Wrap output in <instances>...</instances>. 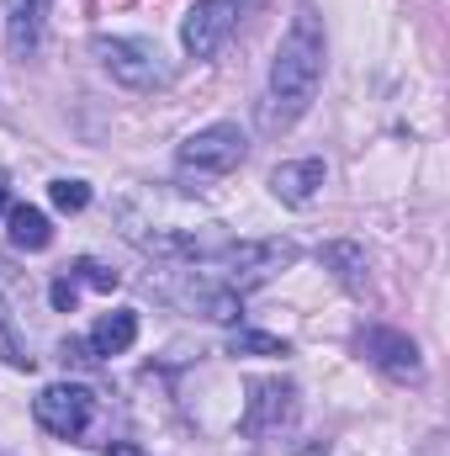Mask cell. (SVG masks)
Here are the masks:
<instances>
[{
    "label": "cell",
    "mask_w": 450,
    "mask_h": 456,
    "mask_svg": "<svg viewBox=\"0 0 450 456\" xmlns=\"http://www.w3.org/2000/svg\"><path fill=\"white\" fill-rule=\"evenodd\" d=\"M244 154H249V138H244L233 122H213V127H202V133H191V138L181 143L175 165H181L186 175H228V170L244 165Z\"/></svg>",
    "instance_id": "4"
},
{
    "label": "cell",
    "mask_w": 450,
    "mask_h": 456,
    "mask_svg": "<svg viewBox=\"0 0 450 456\" xmlns=\"http://www.w3.org/2000/svg\"><path fill=\"white\" fill-rule=\"evenodd\" d=\"M324 181H329L324 159H292V165H276V175H270V191H276L286 208H308V202L324 191Z\"/></svg>",
    "instance_id": "8"
},
{
    "label": "cell",
    "mask_w": 450,
    "mask_h": 456,
    "mask_svg": "<svg viewBox=\"0 0 450 456\" xmlns=\"http://www.w3.org/2000/svg\"><path fill=\"white\" fill-rule=\"evenodd\" d=\"M48 297H53L59 314H75V303H80V281H75V276H59V281L48 287Z\"/></svg>",
    "instance_id": "17"
},
{
    "label": "cell",
    "mask_w": 450,
    "mask_h": 456,
    "mask_svg": "<svg viewBox=\"0 0 450 456\" xmlns=\"http://www.w3.org/2000/svg\"><path fill=\"white\" fill-rule=\"evenodd\" d=\"M0 361H5V366H16V371H27V366H32L27 340H21V330H16V319H11V308H5V297H0Z\"/></svg>",
    "instance_id": "13"
},
{
    "label": "cell",
    "mask_w": 450,
    "mask_h": 456,
    "mask_svg": "<svg viewBox=\"0 0 450 456\" xmlns=\"http://www.w3.org/2000/svg\"><path fill=\"white\" fill-rule=\"evenodd\" d=\"M360 350H366L371 366H382V371L398 377V382H419V377H424L419 345L408 340V335H398V330H366V335H360Z\"/></svg>",
    "instance_id": "7"
},
{
    "label": "cell",
    "mask_w": 450,
    "mask_h": 456,
    "mask_svg": "<svg viewBox=\"0 0 450 456\" xmlns=\"http://www.w3.org/2000/svg\"><path fill=\"white\" fill-rule=\"evenodd\" d=\"M5 202H11V181L0 175V213H5Z\"/></svg>",
    "instance_id": "19"
},
{
    "label": "cell",
    "mask_w": 450,
    "mask_h": 456,
    "mask_svg": "<svg viewBox=\"0 0 450 456\" xmlns=\"http://www.w3.org/2000/svg\"><path fill=\"white\" fill-rule=\"evenodd\" d=\"M101 456H143V446H133V441H112Z\"/></svg>",
    "instance_id": "18"
},
{
    "label": "cell",
    "mask_w": 450,
    "mask_h": 456,
    "mask_svg": "<svg viewBox=\"0 0 450 456\" xmlns=\"http://www.w3.org/2000/svg\"><path fill=\"white\" fill-rule=\"evenodd\" d=\"M233 27H238L233 0H197V5L186 11V21H181V43H186L191 59H213V53L228 43Z\"/></svg>",
    "instance_id": "5"
},
{
    "label": "cell",
    "mask_w": 450,
    "mask_h": 456,
    "mask_svg": "<svg viewBox=\"0 0 450 456\" xmlns=\"http://www.w3.org/2000/svg\"><path fill=\"white\" fill-rule=\"evenodd\" d=\"M5 233H11V244H16V249H48V239H53V228H48V218H43V213H37V208H27V202H21V208H11V218H5Z\"/></svg>",
    "instance_id": "12"
},
{
    "label": "cell",
    "mask_w": 450,
    "mask_h": 456,
    "mask_svg": "<svg viewBox=\"0 0 450 456\" xmlns=\"http://www.w3.org/2000/svg\"><path fill=\"white\" fill-rule=\"evenodd\" d=\"M32 419H37L53 441H85L91 425H96V393L80 387V382H53V387L37 393Z\"/></svg>",
    "instance_id": "3"
},
{
    "label": "cell",
    "mask_w": 450,
    "mask_h": 456,
    "mask_svg": "<svg viewBox=\"0 0 450 456\" xmlns=\"http://www.w3.org/2000/svg\"><path fill=\"white\" fill-rule=\"evenodd\" d=\"M69 276H75L80 287H96V292H112L117 281H122L112 265H101V260H75V265H69Z\"/></svg>",
    "instance_id": "15"
},
{
    "label": "cell",
    "mask_w": 450,
    "mask_h": 456,
    "mask_svg": "<svg viewBox=\"0 0 450 456\" xmlns=\"http://www.w3.org/2000/svg\"><path fill=\"white\" fill-rule=\"evenodd\" d=\"M324 53H329V43H324L318 11L313 5H297L292 27L281 32L276 59H270V96H265V112H260V122L270 133L292 127L297 117L313 107V96L324 86Z\"/></svg>",
    "instance_id": "1"
},
{
    "label": "cell",
    "mask_w": 450,
    "mask_h": 456,
    "mask_svg": "<svg viewBox=\"0 0 450 456\" xmlns=\"http://www.w3.org/2000/svg\"><path fill=\"white\" fill-rule=\"evenodd\" d=\"M138 340V308H117L107 319H96V330H91V350L96 355H122V350H133Z\"/></svg>",
    "instance_id": "10"
},
{
    "label": "cell",
    "mask_w": 450,
    "mask_h": 456,
    "mask_svg": "<svg viewBox=\"0 0 450 456\" xmlns=\"http://www.w3.org/2000/svg\"><path fill=\"white\" fill-rule=\"evenodd\" d=\"M48 5H53V0H5V48H11L16 59H27V53L43 43Z\"/></svg>",
    "instance_id": "9"
},
{
    "label": "cell",
    "mask_w": 450,
    "mask_h": 456,
    "mask_svg": "<svg viewBox=\"0 0 450 456\" xmlns=\"http://www.w3.org/2000/svg\"><path fill=\"white\" fill-rule=\"evenodd\" d=\"M318 260L334 271L350 292H360V287H366V249H360V244H324V249H318Z\"/></svg>",
    "instance_id": "11"
},
{
    "label": "cell",
    "mask_w": 450,
    "mask_h": 456,
    "mask_svg": "<svg viewBox=\"0 0 450 456\" xmlns=\"http://www.w3.org/2000/svg\"><path fill=\"white\" fill-rule=\"evenodd\" d=\"M91 53L101 59V69L112 75L117 86H127V91H159V86L170 80L159 48L143 43V37H96Z\"/></svg>",
    "instance_id": "2"
},
{
    "label": "cell",
    "mask_w": 450,
    "mask_h": 456,
    "mask_svg": "<svg viewBox=\"0 0 450 456\" xmlns=\"http://www.w3.org/2000/svg\"><path fill=\"white\" fill-rule=\"evenodd\" d=\"M228 350H233V355H286V340H276V335H260V330H233Z\"/></svg>",
    "instance_id": "14"
},
{
    "label": "cell",
    "mask_w": 450,
    "mask_h": 456,
    "mask_svg": "<svg viewBox=\"0 0 450 456\" xmlns=\"http://www.w3.org/2000/svg\"><path fill=\"white\" fill-rule=\"evenodd\" d=\"M292 419H297V387L292 382H249V409H244L249 436H276Z\"/></svg>",
    "instance_id": "6"
},
{
    "label": "cell",
    "mask_w": 450,
    "mask_h": 456,
    "mask_svg": "<svg viewBox=\"0 0 450 456\" xmlns=\"http://www.w3.org/2000/svg\"><path fill=\"white\" fill-rule=\"evenodd\" d=\"M265 0H233V11H260Z\"/></svg>",
    "instance_id": "20"
},
{
    "label": "cell",
    "mask_w": 450,
    "mask_h": 456,
    "mask_svg": "<svg viewBox=\"0 0 450 456\" xmlns=\"http://www.w3.org/2000/svg\"><path fill=\"white\" fill-rule=\"evenodd\" d=\"M48 197H53V208H59V213H85L91 186H85V181H53V186H48Z\"/></svg>",
    "instance_id": "16"
}]
</instances>
